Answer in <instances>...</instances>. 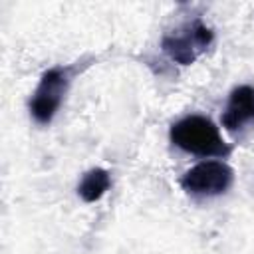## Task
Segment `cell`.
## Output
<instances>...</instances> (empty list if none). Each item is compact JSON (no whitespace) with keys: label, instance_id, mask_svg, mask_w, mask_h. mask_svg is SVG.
<instances>
[{"label":"cell","instance_id":"2","mask_svg":"<svg viewBox=\"0 0 254 254\" xmlns=\"http://www.w3.org/2000/svg\"><path fill=\"white\" fill-rule=\"evenodd\" d=\"M212 38H214L212 30L200 20H194L169 32L163 38L161 46H163V52L173 62L181 65H189L212 44Z\"/></svg>","mask_w":254,"mask_h":254},{"label":"cell","instance_id":"6","mask_svg":"<svg viewBox=\"0 0 254 254\" xmlns=\"http://www.w3.org/2000/svg\"><path fill=\"white\" fill-rule=\"evenodd\" d=\"M109 187H111L109 173L105 169H91L83 175V179L77 187V192L85 202H95L107 192Z\"/></svg>","mask_w":254,"mask_h":254},{"label":"cell","instance_id":"1","mask_svg":"<svg viewBox=\"0 0 254 254\" xmlns=\"http://www.w3.org/2000/svg\"><path fill=\"white\" fill-rule=\"evenodd\" d=\"M171 141L179 149L198 157H226L230 153L216 125L202 115H189L177 121L171 127Z\"/></svg>","mask_w":254,"mask_h":254},{"label":"cell","instance_id":"4","mask_svg":"<svg viewBox=\"0 0 254 254\" xmlns=\"http://www.w3.org/2000/svg\"><path fill=\"white\" fill-rule=\"evenodd\" d=\"M232 185V169L222 161H204L189 169L181 177V187L198 196H214Z\"/></svg>","mask_w":254,"mask_h":254},{"label":"cell","instance_id":"5","mask_svg":"<svg viewBox=\"0 0 254 254\" xmlns=\"http://www.w3.org/2000/svg\"><path fill=\"white\" fill-rule=\"evenodd\" d=\"M252 119H254V87L240 85L228 97L226 109L222 113V125L228 131H236Z\"/></svg>","mask_w":254,"mask_h":254},{"label":"cell","instance_id":"3","mask_svg":"<svg viewBox=\"0 0 254 254\" xmlns=\"http://www.w3.org/2000/svg\"><path fill=\"white\" fill-rule=\"evenodd\" d=\"M67 83L69 73L64 67H52L42 75L30 99V113L38 123H50L54 119L67 91Z\"/></svg>","mask_w":254,"mask_h":254}]
</instances>
